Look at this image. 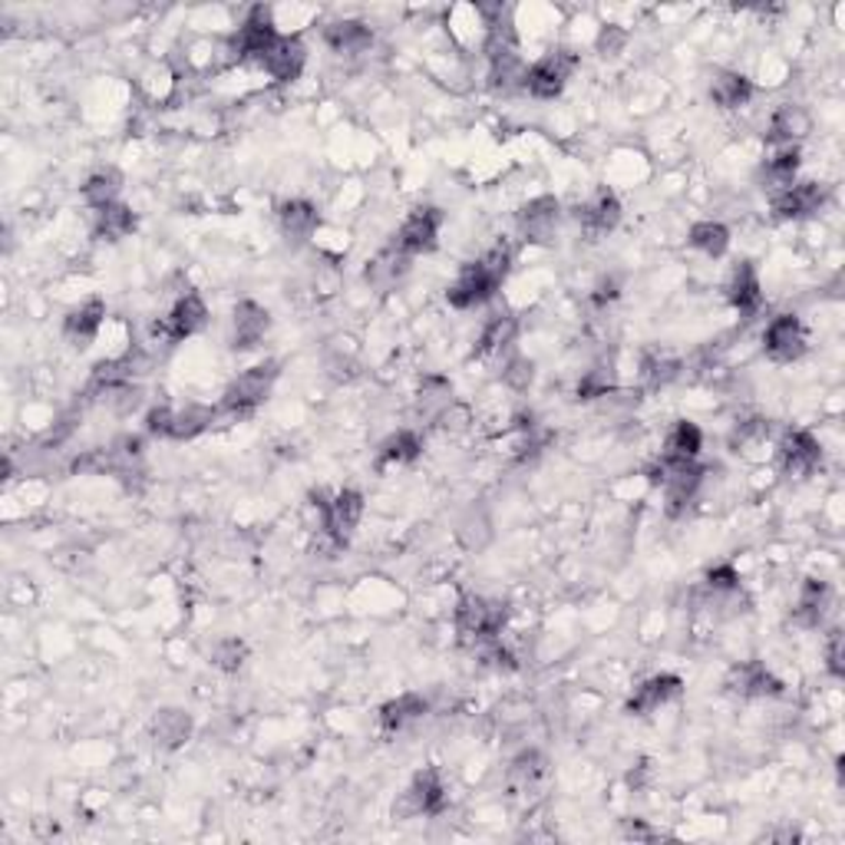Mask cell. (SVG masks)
<instances>
[{"instance_id":"cell-27","label":"cell","mask_w":845,"mask_h":845,"mask_svg":"<svg viewBox=\"0 0 845 845\" xmlns=\"http://www.w3.org/2000/svg\"><path fill=\"white\" fill-rule=\"evenodd\" d=\"M426 714H430V701L423 694H400L380 707L377 721H380V730L393 737V734H403L407 727L420 724Z\"/></svg>"},{"instance_id":"cell-21","label":"cell","mask_w":845,"mask_h":845,"mask_svg":"<svg viewBox=\"0 0 845 845\" xmlns=\"http://www.w3.org/2000/svg\"><path fill=\"white\" fill-rule=\"evenodd\" d=\"M810 132H813V116L800 102L777 106L770 116V126H767L770 145H800Z\"/></svg>"},{"instance_id":"cell-33","label":"cell","mask_w":845,"mask_h":845,"mask_svg":"<svg viewBox=\"0 0 845 845\" xmlns=\"http://www.w3.org/2000/svg\"><path fill=\"white\" fill-rule=\"evenodd\" d=\"M453 403H456V400H453V383H449L446 377L430 373V377L420 380V387H416V413H420L423 420H433V423H436Z\"/></svg>"},{"instance_id":"cell-50","label":"cell","mask_w":845,"mask_h":845,"mask_svg":"<svg viewBox=\"0 0 845 845\" xmlns=\"http://www.w3.org/2000/svg\"><path fill=\"white\" fill-rule=\"evenodd\" d=\"M826 668L833 678H845V638L843 631H830L826 641Z\"/></svg>"},{"instance_id":"cell-29","label":"cell","mask_w":845,"mask_h":845,"mask_svg":"<svg viewBox=\"0 0 845 845\" xmlns=\"http://www.w3.org/2000/svg\"><path fill=\"white\" fill-rule=\"evenodd\" d=\"M833 608V588L830 582L823 578H806L803 588H800V598H797V608H793V621L800 628H820L823 618L830 615Z\"/></svg>"},{"instance_id":"cell-37","label":"cell","mask_w":845,"mask_h":845,"mask_svg":"<svg viewBox=\"0 0 845 845\" xmlns=\"http://www.w3.org/2000/svg\"><path fill=\"white\" fill-rule=\"evenodd\" d=\"M687 245L707 258H724L730 251V228L717 218H704L687 231Z\"/></svg>"},{"instance_id":"cell-9","label":"cell","mask_w":845,"mask_h":845,"mask_svg":"<svg viewBox=\"0 0 845 845\" xmlns=\"http://www.w3.org/2000/svg\"><path fill=\"white\" fill-rule=\"evenodd\" d=\"M446 800L449 797H446L443 773L436 767H426L410 780V787L400 800V816H440L446 810Z\"/></svg>"},{"instance_id":"cell-52","label":"cell","mask_w":845,"mask_h":845,"mask_svg":"<svg viewBox=\"0 0 845 845\" xmlns=\"http://www.w3.org/2000/svg\"><path fill=\"white\" fill-rule=\"evenodd\" d=\"M621 833H625V839H635V843H654L658 839V833L644 820H625Z\"/></svg>"},{"instance_id":"cell-44","label":"cell","mask_w":845,"mask_h":845,"mask_svg":"<svg viewBox=\"0 0 845 845\" xmlns=\"http://www.w3.org/2000/svg\"><path fill=\"white\" fill-rule=\"evenodd\" d=\"M248 661V644L241 638H218L212 648V664L225 674H238Z\"/></svg>"},{"instance_id":"cell-31","label":"cell","mask_w":845,"mask_h":845,"mask_svg":"<svg viewBox=\"0 0 845 845\" xmlns=\"http://www.w3.org/2000/svg\"><path fill=\"white\" fill-rule=\"evenodd\" d=\"M423 456V436L416 430H397L390 433L377 449V469L383 466H410Z\"/></svg>"},{"instance_id":"cell-28","label":"cell","mask_w":845,"mask_h":845,"mask_svg":"<svg viewBox=\"0 0 845 845\" xmlns=\"http://www.w3.org/2000/svg\"><path fill=\"white\" fill-rule=\"evenodd\" d=\"M321 225V212L307 198H288L278 205V228L288 241H307Z\"/></svg>"},{"instance_id":"cell-4","label":"cell","mask_w":845,"mask_h":845,"mask_svg":"<svg viewBox=\"0 0 845 845\" xmlns=\"http://www.w3.org/2000/svg\"><path fill=\"white\" fill-rule=\"evenodd\" d=\"M506 625H509V608L502 602H489L483 595H466L456 605V631L473 644L499 638Z\"/></svg>"},{"instance_id":"cell-24","label":"cell","mask_w":845,"mask_h":845,"mask_svg":"<svg viewBox=\"0 0 845 845\" xmlns=\"http://www.w3.org/2000/svg\"><path fill=\"white\" fill-rule=\"evenodd\" d=\"M545 780H549V760H545V754L535 750V747L522 750V754L509 763V770H506V783H509V790H512L516 797H529V793L542 790Z\"/></svg>"},{"instance_id":"cell-13","label":"cell","mask_w":845,"mask_h":845,"mask_svg":"<svg viewBox=\"0 0 845 845\" xmlns=\"http://www.w3.org/2000/svg\"><path fill=\"white\" fill-rule=\"evenodd\" d=\"M830 188L823 182H793L783 192H773V212L783 221H803L826 208Z\"/></svg>"},{"instance_id":"cell-25","label":"cell","mask_w":845,"mask_h":845,"mask_svg":"<svg viewBox=\"0 0 845 845\" xmlns=\"http://www.w3.org/2000/svg\"><path fill=\"white\" fill-rule=\"evenodd\" d=\"M707 96L721 109H744L754 99V79L737 69H714L707 79Z\"/></svg>"},{"instance_id":"cell-8","label":"cell","mask_w":845,"mask_h":845,"mask_svg":"<svg viewBox=\"0 0 845 845\" xmlns=\"http://www.w3.org/2000/svg\"><path fill=\"white\" fill-rule=\"evenodd\" d=\"M810 350L806 327L797 314H780L763 331V354L773 364H797Z\"/></svg>"},{"instance_id":"cell-49","label":"cell","mask_w":845,"mask_h":845,"mask_svg":"<svg viewBox=\"0 0 845 845\" xmlns=\"http://www.w3.org/2000/svg\"><path fill=\"white\" fill-rule=\"evenodd\" d=\"M106 400H109V407H112L119 416H129V413H136V410L142 407V390H139L136 383H129V387H122V390L109 393Z\"/></svg>"},{"instance_id":"cell-36","label":"cell","mask_w":845,"mask_h":845,"mask_svg":"<svg viewBox=\"0 0 845 845\" xmlns=\"http://www.w3.org/2000/svg\"><path fill=\"white\" fill-rule=\"evenodd\" d=\"M119 192H122V172L112 169V165L96 169V172L86 175V182H83V202H86L93 212H99V208L119 202Z\"/></svg>"},{"instance_id":"cell-23","label":"cell","mask_w":845,"mask_h":845,"mask_svg":"<svg viewBox=\"0 0 845 845\" xmlns=\"http://www.w3.org/2000/svg\"><path fill=\"white\" fill-rule=\"evenodd\" d=\"M727 297H730V304L740 311V317H757V314L763 311V284H760V274H757V264H754V261H740V264L730 271Z\"/></svg>"},{"instance_id":"cell-3","label":"cell","mask_w":845,"mask_h":845,"mask_svg":"<svg viewBox=\"0 0 845 845\" xmlns=\"http://www.w3.org/2000/svg\"><path fill=\"white\" fill-rule=\"evenodd\" d=\"M281 33H278V23H274V13H271V7H251L248 13H245V20L238 23V30H235V36L228 40V59L231 63H258L268 50H271V43L278 40Z\"/></svg>"},{"instance_id":"cell-32","label":"cell","mask_w":845,"mask_h":845,"mask_svg":"<svg viewBox=\"0 0 845 845\" xmlns=\"http://www.w3.org/2000/svg\"><path fill=\"white\" fill-rule=\"evenodd\" d=\"M136 231V212L126 202H112L93 212V235L99 241H122Z\"/></svg>"},{"instance_id":"cell-17","label":"cell","mask_w":845,"mask_h":845,"mask_svg":"<svg viewBox=\"0 0 845 845\" xmlns=\"http://www.w3.org/2000/svg\"><path fill=\"white\" fill-rule=\"evenodd\" d=\"M268 331H271V314H268L264 304H258L251 297L235 304V311H231V350H241V354L254 350L264 340Z\"/></svg>"},{"instance_id":"cell-26","label":"cell","mask_w":845,"mask_h":845,"mask_svg":"<svg viewBox=\"0 0 845 845\" xmlns=\"http://www.w3.org/2000/svg\"><path fill=\"white\" fill-rule=\"evenodd\" d=\"M324 43L340 56H360L373 46V30L364 20L344 17L324 26Z\"/></svg>"},{"instance_id":"cell-35","label":"cell","mask_w":845,"mask_h":845,"mask_svg":"<svg viewBox=\"0 0 845 845\" xmlns=\"http://www.w3.org/2000/svg\"><path fill=\"white\" fill-rule=\"evenodd\" d=\"M516 334H519V321L512 314H492L479 331L476 354L479 357H496V354H502L516 344Z\"/></svg>"},{"instance_id":"cell-6","label":"cell","mask_w":845,"mask_h":845,"mask_svg":"<svg viewBox=\"0 0 845 845\" xmlns=\"http://www.w3.org/2000/svg\"><path fill=\"white\" fill-rule=\"evenodd\" d=\"M516 228L529 245H552L562 228V202L555 195H535L516 212Z\"/></svg>"},{"instance_id":"cell-18","label":"cell","mask_w":845,"mask_h":845,"mask_svg":"<svg viewBox=\"0 0 845 845\" xmlns=\"http://www.w3.org/2000/svg\"><path fill=\"white\" fill-rule=\"evenodd\" d=\"M681 691H684V681L678 674H654V678H648L644 684L635 687V694L628 697L625 711L631 717H651L661 707H668L671 701H678Z\"/></svg>"},{"instance_id":"cell-41","label":"cell","mask_w":845,"mask_h":845,"mask_svg":"<svg viewBox=\"0 0 845 845\" xmlns=\"http://www.w3.org/2000/svg\"><path fill=\"white\" fill-rule=\"evenodd\" d=\"M456 535H459V542H463L469 552H483V549L492 542V519L486 516V509H469V512L459 519Z\"/></svg>"},{"instance_id":"cell-51","label":"cell","mask_w":845,"mask_h":845,"mask_svg":"<svg viewBox=\"0 0 845 845\" xmlns=\"http://www.w3.org/2000/svg\"><path fill=\"white\" fill-rule=\"evenodd\" d=\"M436 423H440V430H443V433H463V430L469 426V410H466V407H459V403H453V407H449V410H446Z\"/></svg>"},{"instance_id":"cell-11","label":"cell","mask_w":845,"mask_h":845,"mask_svg":"<svg viewBox=\"0 0 845 845\" xmlns=\"http://www.w3.org/2000/svg\"><path fill=\"white\" fill-rule=\"evenodd\" d=\"M440 228H443V212L436 208V205H420V208H413L407 218H403V225H400V231H397V238H393V245L403 251V254H423V251H433L436 248V238H440Z\"/></svg>"},{"instance_id":"cell-5","label":"cell","mask_w":845,"mask_h":845,"mask_svg":"<svg viewBox=\"0 0 845 845\" xmlns=\"http://www.w3.org/2000/svg\"><path fill=\"white\" fill-rule=\"evenodd\" d=\"M578 69V53L575 50H552L539 56L529 73H526V93L535 99H555L565 93L572 73Z\"/></svg>"},{"instance_id":"cell-19","label":"cell","mask_w":845,"mask_h":845,"mask_svg":"<svg viewBox=\"0 0 845 845\" xmlns=\"http://www.w3.org/2000/svg\"><path fill=\"white\" fill-rule=\"evenodd\" d=\"M106 324V301L102 297H86L83 304H76L66 317H63V337L76 347V350H86L99 331Z\"/></svg>"},{"instance_id":"cell-12","label":"cell","mask_w":845,"mask_h":845,"mask_svg":"<svg viewBox=\"0 0 845 845\" xmlns=\"http://www.w3.org/2000/svg\"><path fill=\"white\" fill-rule=\"evenodd\" d=\"M360 519H364V496L357 489H340L337 496H331V509H327V519L321 526L331 549H337V552L347 549V542L357 532Z\"/></svg>"},{"instance_id":"cell-39","label":"cell","mask_w":845,"mask_h":845,"mask_svg":"<svg viewBox=\"0 0 845 845\" xmlns=\"http://www.w3.org/2000/svg\"><path fill=\"white\" fill-rule=\"evenodd\" d=\"M615 390H618L615 360L602 357V360H595V364L582 373V380H578V387H575V397H578V400H605V397L615 393Z\"/></svg>"},{"instance_id":"cell-15","label":"cell","mask_w":845,"mask_h":845,"mask_svg":"<svg viewBox=\"0 0 845 845\" xmlns=\"http://www.w3.org/2000/svg\"><path fill=\"white\" fill-rule=\"evenodd\" d=\"M258 66L274 79V83H294L304 66H307V46L301 36H278L271 50L258 59Z\"/></svg>"},{"instance_id":"cell-47","label":"cell","mask_w":845,"mask_h":845,"mask_svg":"<svg viewBox=\"0 0 845 845\" xmlns=\"http://www.w3.org/2000/svg\"><path fill=\"white\" fill-rule=\"evenodd\" d=\"M625 46H628V30H625V26H618V23L602 26V33L595 36V50H598L605 59L621 56V53H625Z\"/></svg>"},{"instance_id":"cell-43","label":"cell","mask_w":845,"mask_h":845,"mask_svg":"<svg viewBox=\"0 0 845 845\" xmlns=\"http://www.w3.org/2000/svg\"><path fill=\"white\" fill-rule=\"evenodd\" d=\"M770 436H773L770 420L754 416V420H740V423H737V430H734L730 443H734V449H737V453H747V449H754V446H767V443H770Z\"/></svg>"},{"instance_id":"cell-45","label":"cell","mask_w":845,"mask_h":845,"mask_svg":"<svg viewBox=\"0 0 845 845\" xmlns=\"http://www.w3.org/2000/svg\"><path fill=\"white\" fill-rule=\"evenodd\" d=\"M502 383H506L509 390H516V393H526V390L535 383V360H532V357H522V354L509 357V360L502 364Z\"/></svg>"},{"instance_id":"cell-53","label":"cell","mask_w":845,"mask_h":845,"mask_svg":"<svg viewBox=\"0 0 845 845\" xmlns=\"http://www.w3.org/2000/svg\"><path fill=\"white\" fill-rule=\"evenodd\" d=\"M648 773H651V763H638V767L628 773V783H631L635 790H641V787L648 783Z\"/></svg>"},{"instance_id":"cell-40","label":"cell","mask_w":845,"mask_h":845,"mask_svg":"<svg viewBox=\"0 0 845 845\" xmlns=\"http://www.w3.org/2000/svg\"><path fill=\"white\" fill-rule=\"evenodd\" d=\"M701 449H704V433H701V426L691 423V420H678V423L671 426L668 440H664V453H661V456H664V459H697Z\"/></svg>"},{"instance_id":"cell-30","label":"cell","mask_w":845,"mask_h":845,"mask_svg":"<svg viewBox=\"0 0 845 845\" xmlns=\"http://www.w3.org/2000/svg\"><path fill=\"white\" fill-rule=\"evenodd\" d=\"M526 59L519 56V50H502V53H489V86L496 93H516L526 89Z\"/></svg>"},{"instance_id":"cell-46","label":"cell","mask_w":845,"mask_h":845,"mask_svg":"<svg viewBox=\"0 0 845 845\" xmlns=\"http://www.w3.org/2000/svg\"><path fill=\"white\" fill-rule=\"evenodd\" d=\"M704 595H734V592H744L740 585V572L734 565H714L707 575H704Z\"/></svg>"},{"instance_id":"cell-7","label":"cell","mask_w":845,"mask_h":845,"mask_svg":"<svg viewBox=\"0 0 845 845\" xmlns=\"http://www.w3.org/2000/svg\"><path fill=\"white\" fill-rule=\"evenodd\" d=\"M205 327H208V304H205L195 291H188V294H178V297H175L172 311H169L152 331H155V337H162L165 344H182V340L202 334Z\"/></svg>"},{"instance_id":"cell-10","label":"cell","mask_w":845,"mask_h":845,"mask_svg":"<svg viewBox=\"0 0 845 845\" xmlns=\"http://www.w3.org/2000/svg\"><path fill=\"white\" fill-rule=\"evenodd\" d=\"M777 456L790 479H806L823 463V446L810 430H787L777 443Z\"/></svg>"},{"instance_id":"cell-22","label":"cell","mask_w":845,"mask_h":845,"mask_svg":"<svg viewBox=\"0 0 845 845\" xmlns=\"http://www.w3.org/2000/svg\"><path fill=\"white\" fill-rule=\"evenodd\" d=\"M410 254H403L397 245H387L383 251H377L370 261H367V268H364V281L377 291V294H387V291H393L407 274H410Z\"/></svg>"},{"instance_id":"cell-20","label":"cell","mask_w":845,"mask_h":845,"mask_svg":"<svg viewBox=\"0 0 845 845\" xmlns=\"http://www.w3.org/2000/svg\"><path fill=\"white\" fill-rule=\"evenodd\" d=\"M192 734H195V721H192V714L182 711V707H162V711L152 717V724H149V740H152V747H155V750H165V754L182 750V747L192 740Z\"/></svg>"},{"instance_id":"cell-16","label":"cell","mask_w":845,"mask_h":845,"mask_svg":"<svg viewBox=\"0 0 845 845\" xmlns=\"http://www.w3.org/2000/svg\"><path fill=\"white\" fill-rule=\"evenodd\" d=\"M621 215H625V208H621V202L611 188H598L588 202H582L575 208V221L592 238H602V235L615 231L621 225Z\"/></svg>"},{"instance_id":"cell-48","label":"cell","mask_w":845,"mask_h":845,"mask_svg":"<svg viewBox=\"0 0 845 845\" xmlns=\"http://www.w3.org/2000/svg\"><path fill=\"white\" fill-rule=\"evenodd\" d=\"M172 416H175V407H169V403L152 407V410L145 413V433H149V436H159V440H169Z\"/></svg>"},{"instance_id":"cell-38","label":"cell","mask_w":845,"mask_h":845,"mask_svg":"<svg viewBox=\"0 0 845 845\" xmlns=\"http://www.w3.org/2000/svg\"><path fill=\"white\" fill-rule=\"evenodd\" d=\"M800 172V145H773V155L763 162V178L773 192H783L797 182Z\"/></svg>"},{"instance_id":"cell-1","label":"cell","mask_w":845,"mask_h":845,"mask_svg":"<svg viewBox=\"0 0 845 845\" xmlns=\"http://www.w3.org/2000/svg\"><path fill=\"white\" fill-rule=\"evenodd\" d=\"M509 271H512V248H509V241H496L483 258L459 268L456 281L446 288L449 307H456V311L483 307L486 301L496 297V291L502 288Z\"/></svg>"},{"instance_id":"cell-42","label":"cell","mask_w":845,"mask_h":845,"mask_svg":"<svg viewBox=\"0 0 845 845\" xmlns=\"http://www.w3.org/2000/svg\"><path fill=\"white\" fill-rule=\"evenodd\" d=\"M641 373H644L648 387L661 390V387H671L674 380L684 377V364H681L678 357H671V354H654V357L644 360V370H641Z\"/></svg>"},{"instance_id":"cell-34","label":"cell","mask_w":845,"mask_h":845,"mask_svg":"<svg viewBox=\"0 0 845 845\" xmlns=\"http://www.w3.org/2000/svg\"><path fill=\"white\" fill-rule=\"evenodd\" d=\"M215 423H218L215 407H205V403H185V407H182V410H175V416H172L169 440H175V443H188V440L202 436L205 430H212Z\"/></svg>"},{"instance_id":"cell-14","label":"cell","mask_w":845,"mask_h":845,"mask_svg":"<svg viewBox=\"0 0 845 845\" xmlns=\"http://www.w3.org/2000/svg\"><path fill=\"white\" fill-rule=\"evenodd\" d=\"M727 691L740 701H767V697L783 694V681L763 661H744V664L730 668Z\"/></svg>"},{"instance_id":"cell-2","label":"cell","mask_w":845,"mask_h":845,"mask_svg":"<svg viewBox=\"0 0 845 845\" xmlns=\"http://www.w3.org/2000/svg\"><path fill=\"white\" fill-rule=\"evenodd\" d=\"M278 377H281V364H278V360H264V364H254V367H248L245 373H238V377L228 383V390L221 393L218 407H215L218 420L241 423V420L254 416L258 407L271 397Z\"/></svg>"}]
</instances>
